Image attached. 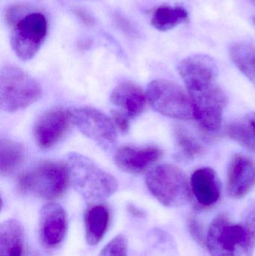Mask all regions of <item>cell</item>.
I'll return each instance as SVG.
<instances>
[{"instance_id": "cell-10", "label": "cell", "mask_w": 255, "mask_h": 256, "mask_svg": "<svg viewBox=\"0 0 255 256\" xmlns=\"http://www.w3.org/2000/svg\"><path fill=\"white\" fill-rule=\"evenodd\" d=\"M71 124V111L62 106L47 110L37 118L33 128L36 144L43 150L51 148L59 142Z\"/></svg>"}, {"instance_id": "cell-7", "label": "cell", "mask_w": 255, "mask_h": 256, "mask_svg": "<svg viewBox=\"0 0 255 256\" xmlns=\"http://www.w3.org/2000/svg\"><path fill=\"white\" fill-rule=\"evenodd\" d=\"M38 82L22 69L14 66L3 68L0 75V105L3 110L13 112L25 109L40 99Z\"/></svg>"}, {"instance_id": "cell-22", "label": "cell", "mask_w": 255, "mask_h": 256, "mask_svg": "<svg viewBox=\"0 0 255 256\" xmlns=\"http://www.w3.org/2000/svg\"><path fill=\"white\" fill-rule=\"evenodd\" d=\"M174 136L181 153L188 159L198 158L205 152L203 146L184 128L176 126L174 129Z\"/></svg>"}, {"instance_id": "cell-30", "label": "cell", "mask_w": 255, "mask_h": 256, "mask_svg": "<svg viewBox=\"0 0 255 256\" xmlns=\"http://www.w3.org/2000/svg\"><path fill=\"white\" fill-rule=\"evenodd\" d=\"M254 24H255V18L254 19Z\"/></svg>"}, {"instance_id": "cell-23", "label": "cell", "mask_w": 255, "mask_h": 256, "mask_svg": "<svg viewBox=\"0 0 255 256\" xmlns=\"http://www.w3.org/2000/svg\"><path fill=\"white\" fill-rule=\"evenodd\" d=\"M128 240L124 234L112 238L100 251L99 256H127Z\"/></svg>"}, {"instance_id": "cell-12", "label": "cell", "mask_w": 255, "mask_h": 256, "mask_svg": "<svg viewBox=\"0 0 255 256\" xmlns=\"http://www.w3.org/2000/svg\"><path fill=\"white\" fill-rule=\"evenodd\" d=\"M255 185V162L246 155L232 156L228 168L227 191L234 198L247 195Z\"/></svg>"}, {"instance_id": "cell-3", "label": "cell", "mask_w": 255, "mask_h": 256, "mask_svg": "<svg viewBox=\"0 0 255 256\" xmlns=\"http://www.w3.org/2000/svg\"><path fill=\"white\" fill-rule=\"evenodd\" d=\"M5 19L12 28L10 45L13 52L22 61L31 60L47 36L46 16L40 12L27 13L23 6H13L6 12Z\"/></svg>"}, {"instance_id": "cell-9", "label": "cell", "mask_w": 255, "mask_h": 256, "mask_svg": "<svg viewBox=\"0 0 255 256\" xmlns=\"http://www.w3.org/2000/svg\"><path fill=\"white\" fill-rule=\"evenodd\" d=\"M70 111L73 124L85 136L104 150L115 146L118 132L112 118L90 106H79Z\"/></svg>"}, {"instance_id": "cell-21", "label": "cell", "mask_w": 255, "mask_h": 256, "mask_svg": "<svg viewBox=\"0 0 255 256\" xmlns=\"http://www.w3.org/2000/svg\"><path fill=\"white\" fill-rule=\"evenodd\" d=\"M234 64L255 85V46L250 44L236 43L230 48Z\"/></svg>"}, {"instance_id": "cell-19", "label": "cell", "mask_w": 255, "mask_h": 256, "mask_svg": "<svg viewBox=\"0 0 255 256\" xmlns=\"http://www.w3.org/2000/svg\"><path fill=\"white\" fill-rule=\"evenodd\" d=\"M188 20V13L184 8L163 4L154 10L151 22L157 30L168 31L183 22H187Z\"/></svg>"}, {"instance_id": "cell-16", "label": "cell", "mask_w": 255, "mask_h": 256, "mask_svg": "<svg viewBox=\"0 0 255 256\" xmlns=\"http://www.w3.org/2000/svg\"><path fill=\"white\" fill-rule=\"evenodd\" d=\"M109 212L107 208L100 203L92 204L84 214L85 240L91 246L100 243L107 231Z\"/></svg>"}, {"instance_id": "cell-17", "label": "cell", "mask_w": 255, "mask_h": 256, "mask_svg": "<svg viewBox=\"0 0 255 256\" xmlns=\"http://www.w3.org/2000/svg\"><path fill=\"white\" fill-rule=\"evenodd\" d=\"M24 232L16 220L4 221L0 226V256H23Z\"/></svg>"}, {"instance_id": "cell-20", "label": "cell", "mask_w": 255, "mask_h": 256, "mask_svg": "<svg viewBox=\"0 0 255 256\" xmlns=\"http://www.w3.org/2000/svg\"><path fill=\"white\" fill-rule=\"evenodd\" d=\"M23 146L11 140H1L0 144V173L8 176L19 168L24 160Z\"/></svg>"}, {"instance_id": "cell-15", "label": "cell", "mask_w": 255, "mask_h": 256, "mask_svg": "<svg viewBox=\"0 0 255 256\" xmlns=\"http://www.w3.org/2000/svg\"><path fill=\"white\" fill-rule=\"evenodd\" d=\"M191 189L199 204L205 207L218 202L221 186L217 173L213 168L203 167L194 172L191 177Z\"/></svg>"}, {"instance_id": "cell-5", "label": "cell", "mask_w": 255, "mask_h": 256, "mask_svg": "<svg viewBox=\"0 0 255 256\" xmlns=\"http://www.w3.org/2000/svg\"><path fill=\"white\" fill-rule=\"evenodd\" d=\"M211 256H237L238 249L253 256L254 242L242 224H235L228 215H218L211 222L206 239Z\"/></svg>"}, {"instance_id": "cell-1", "label": "cell", "mask_w": 255, "mask_h": 256, "mask_svg": "<svg viewBox=\"0 0 255 256\" xmlns=\"http://www.w3.org/2000/svg\"><path fill=\"white\" fill-rule=\"evenodd\" d=\"M178 70L201 127L209 132L220 130L228 98L217 82L218 69L214 58L201 54L190 56L179 63Z\"/></svg>"}, {"instance_id": "cell-25", "label": "cell", "mask_w": 255, "mask_h": 256, "mask_svg": "<svg viewBox=\"0 0 255 256\" xmlns=\"http://www.w3.org/2000/svg\"><path fill=\"white\" fill-rule=\"evenodd\" d=\"M111 116V118L116 129L122 134L127 132L130 128V117L119 110H112Z\"/></svg>"}, {"instance_id": "cell-24", "label": "cell", "mask_w": 255, "mask_h": 256, "mask_svg": "<svg viewBox=\"0 0 255 256\" xmlns=\"http://www.w3.org/2000/svg\"><path fill=\"white\" fill-rule=\"evenodd\" d=\"M242 224L247 228L255 244V200L246 208L243 214Z\"/></svg>"}, {"instance_id": "cell-28", "label": "cell", "mask_w": 255, "mask_h": 256, "mask_svg": "<svg viewBox=\"0 0 255 256\" xmlns=\"http://www.w3.org/2000/svg\"><path fill=\"white\" fill-rule=\"evenodd\" d=\"M127 209L129 213L135 218H143L145 216V213H144L143 210H141L140 208L136 207L135 204H131V203L127 204Z\"/></svg>"}, {"instance_id": "cell-11", "label": "cell", "mask_w": 255, "mask_h": 256, "mask_svg": "<svg viewBox=\"0 0 255 256\" xmlns=\"http://www.w3.org/2000/svg\"><path fill=\"white\" fill-rule=\"evenodd\" d=\"M67 226V214L62 206L55 202L44 204L39 213V243L45 249L57 248L65 238Z\"/></svg>"}, {"instance_id": "cell-2", "label": "cell", "mask_w": 255, "mask_h": 256, "mask_svg": "<svg viewBox=\"0 0 255 256\" xmlns=\"http://www.w3.org/2000/svg\"><path fill=\"white\" fill-rule=\"evenodd\" d=\"M66 164L73 188L91 204L107 200L118 190L115 177L83 155L69 154Z\"/></svg>"}, {"instance_id": "cell-4", "label": "cell", "mask_w": 255, "mask_h": 256, "mask_svg": "<svg viewBox=\"0 0 255 256\" xmlns=\"http://www.w3.org/2000/svg\"><path fill=\"white\" fill-rule=\"evenodd\" d=\"M70 182L67 164L45 160L21 174L17 185L22 192L52 201L64 195Z\"/></svg>"}, {"instance_id": "cell-27", "label": "cell", "mask_w": 255, "mask_h": 256, "mask_svg": "<svg viewBox=\"0 0 255 256\" xmlns=\"http://www.w3.org/2000/svg\"><path fill=\"white\" fill-rule=\"evenodd\" d=\"M73 13L75 14V15H76L85 25L88 26L94 25V18H93L88 12L83 10V9L76 8L73 9Z\"/></svg>"}, {"instance_id": "cell-18", "label": "cell", "mask_w": 255, "mask_h": 256, "mask_svg": "<svg viewBox=\"0 0 255 256\" xmlns=\"http://www.w3.org/2000/svg\"><path fill=\"white\" fill-rule=\"evenodd\" d=\"M228 135L241 146L255 152V112L232 122L227 128Z\"/></svg>"}, {"instance_id": "cell-26", "label": "cell", "mask_w": 255, "mask_h": 256, "mask_svg": "<svg viewBox=\"0 0 255 256\" xmlns=\"http://www.w3.org/2000/svg\"><path fill=\"white\" fill-rule=\"evenodd\" d=\"M189 231L193 238L201 245H204L205 242V234L203 227L199 221L194 216H191L189 219Z\"/></svg>"}, {"instance_id": "cell-6", "label": "cell", "mask_w": 255, "mask_h": 256, "mask_svg": "<svg viewBox=\"0 0 255 256\" xmlns=\"http://www.w3.org/2000/svg\"><path fill=\"white\" fill-rule=\"evenodd\" d=\"M145 183L150 192L166 207H180L190 201L187 176L172 164H161L153 168L147 174Z\"/></svg>"}, {"instance_id": "cell-29", "label": "cell", "mask_w": 255, "mask_h": 256, "mask_svg": "<svg viewBox=\"0 0 255 256\" xmlns=\"http://www.w3.org/2000/svg\"><path fill=\"white\" fill-rule=\"evenodd\" d=\"M251 1L253 4H254V6H255V0H251Z\"/></svg>"}, {"instance_id": "cell-14", "label": "cell", "mask_w": 255, "mask_h": 256, "mask_svg": "<svg viewBox=\"0 0 255 256\" xmlns=\"http://www.w3.org/2000/svg\"><path fill=\"white\" fill-rule=\"evenodd\" d=\"M147 96L143 90L131 82H123L115 87L111 102L130 118L139 116L146 108Z\"/></svg>"}, {"instance_id": "cell-13", "label": "cell", "mask_w": 255, "mask_h": 256, "mask_svg": "<svg viewBox=\"0 0 255 256\" xmlns=\"http://www.w3.org/2000/svg\"><path fill=\"white\" fill-rule=\"evenodd\" d=\"M163 156V152L157 147L140 148L123 146L115 153V164L125 172L139 174L146 172Z\"/></svg>"}, {"instance_id": "cell-8", "label": "cell", "mask_w": 255, "mask_h": 256, "mask_svg": "<svg viewBox=\"0 0 255 256\" xmlns=\"http://www.w3.org/2000/svg\"><path fill=\"white\" fill-rule=\"evenodd\" d=\"M147 99L159 114L180 120L194 116L191 100L181 87L170 81L155 80L148 85Z\"/></svg>"}]
</instances>
